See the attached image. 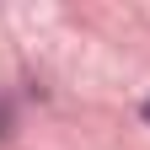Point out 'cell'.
Wrapping results in <instances>:
<instances>
[{
  "mask_svg": "<svg viewBox=\"0 0 150 150\" xmlns=\"http://www.w3.org/2000/svg\"><path fill=\"white\" fill-rule=\"evenodd\" d=\"M145 118H150V102H145Z\"/></svg>",
  "mask_w": 150,
  "mask_h": 150,
  "instance_id": "1",
  "label": "cell"
}]
</instances>
